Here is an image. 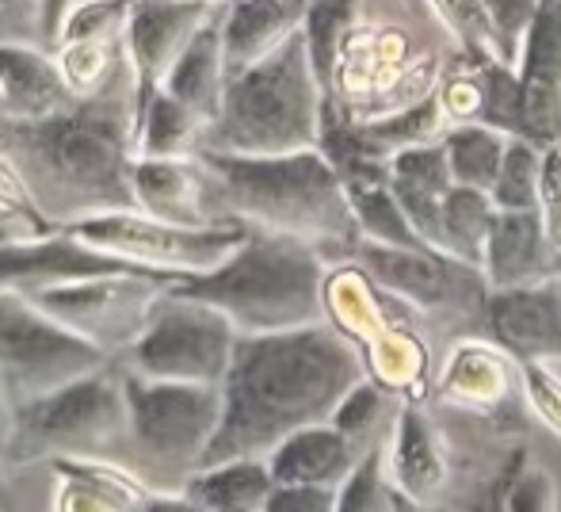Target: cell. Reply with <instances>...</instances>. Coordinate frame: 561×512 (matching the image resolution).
<instances>
[{
    "label": "cell",
    "instance_id": "obj_1",
    "mask_svg": "<svg viewBox=\"0 0 561 512\" xmlns=\"http://www.w3.org/2000/svg\"><path fill=\"white\" fill-rule=\"evenodd\" d=\"M367 375L359 352L329 321L290 333H237L222 379V424L207 459H267L310 424H329Z\"/></svg>",
    "mask_w": 561,
    "mask_h": 512
},
{
    "label": "cell",
    "instance_id": "obj_2",
    "mask_svg": "<svg viewBox=\"0 0 561 512\" xmlns=\"http://www.w3.org/2000/svg\"><path fill=\"white\" fill-rule=\"evenodd\" d=\"M134 115L138 73L130 58L96 96L50 120H0V153L20 169L35 207L58 230L134 207Z\"/></svg>",
    "mask_w": 561,
    "mask_h": 512
},
{
    "label": "cell",
    "instance_id": "obj_3",
    "mask_svg": "<svg viewBox=\"0 0 561 512\" xmlns=\"http://www.w3.org/2000/svg\"><path fill=\"white\" fill-rule=\"evenodd\" d=\"M210 180L215 223H241L252 230L287 234L310 241L321 253L359 246L352 200L321 149L283 157H226L199 153Z\"/></svg>",
    "mask_w": 561,
    "mask_h": 512
},
{
    "label": "cell",
    "instance_id": "obj_4",
    "mask_svg": "<svg viewBox=\"0 0 561 512\" xmlns=\"http://www.w3.org/2000/svg\"><path fill=\"white\" fill-rule=\"evenodd\" d=\"M172 291L222 310L237 333H290L325 321V253L310 241L249 226L222 268L172 283Z\"/></svg>",
    "mask_w": 561,
    "mask_h": 512
},
{
    "label": "cell",
    "instance_id": "obj_5",
    "mask_svg": "<svg viewBox=\"0 0 561 512\" xmlns=\"http://www.w3.org/2000/svg\"><path fill=\"white\" fill-rule=\"evenodd\" d=\"M329 92L313 73L310 50L298 31L290 43L229 77L222 112L203 134L199 153L283 157L321 149Z\"/></svg>",
    "mask_w": 561,
    "mask_h": 512
},
{
    "label": "cell",
    "instance_id": "obj_6",
    "mask_svg": "<svg viewBox=\"0 0 561 512\" xmlns=\"http://www.w3.org/2000/svg\"><path fill=\"white\" fill-rule=\"evenodd\" d=\"M123 390L134 475L157 493H180L215 444L222 424V386L157 383L123 367Z\"/></svg>",
    "mask_w": 561,
    "mask_h": 512
},
{
    "label": "cell",
    "instance_id": "obj_7",
    "mask_svg": "<svg viewBox=\"0 0 561 512\" xmlns=\"http://www.w3.org/2000/svg\"><path fill=\"white\" fill-rule=\"evenodd\" d=\"M38 459H107L123 467L130 463V413H126L123 372H112L107 364L15 409L8 463Z\"/></svg>",
    "mask_w": 561,
    "mask_h": 512
},
{
    "label": "cell",
    "instance_id": "obj_8",
    "mask_svg": "<svg viewBox=\"0 0 561 512\" xmlns=\"http://www.w3.org/2000/svg\"><path fill=\"white\" fill-rule=\"evenodd\" d=\"M107 364L112 356L58 326L35 298L0 291V386L15 409Z\"/></svg>",
    "mask_w": 561,
    "mask_h": 512
},
{
    "label": "cell",
    "instance_id": "obj_9",
    "mask_svg": "<svg viewBox=\"0 0 561 512\" xmlns=\"http://www.w3.org/2000/svg\"><path fill=\"white\" fill-rule=\"evenodd\" d=\"M233 344L237 329L222 310L169 287L153 303L146 333L126 352L123 367L157 383L222 386Z\"/></svg>",
    "mask_w": 561,
    "mask_h": 512
},
{
    "label": "cell",
    "instance_id": "obj_10",
    "mask_svg": "<svg viewBox=\"0 0 561 512\" xmlns=\"http://www.w3.org/2000/svg\"><path fill=\"white\" fill-rule=\"evenodd\" d=\"M73 234L84 246L100 249V253L180 283L222 268L241 249L249 226H172L161 223V218L141 215V211H123V215L89 218V223L73 226Z\"/></svg>",
    "mask_w": 561,
    "mask_h": 512
},
{
    "label": "cell",
    "instance_id": "obj_11",
    "mask_svg": "<svg viewBox=\"0 0 561 512\" xmlns=\"http://www.w3.org/2000/svg\"><path fill=\"white\" fill-rule=\"evenodd\" d=\"M172 287V280L149 272H118L92 275V280L61 283V287L27 295L50 314L58 326L89 341L104 356L130 352L134 341L146 333V321L153 303Z\"/></svg>",
    "mask_w": 561,
    "mask_h": 512
},
{
    "label": "cell",
    "instance_id": "obj_12",
    "mask_svg": "<svg viewBox=\"0 0 561 512\" xmlns=\"http://www.w3.org/2000/svg\"><path fill=\"white\" fill-rule=\"evenodd\" d=\"M352 257L375 287L390 291L421 310H444V306L462 303L466 287H485V275L478 268L458 264L436 249H386L359 241Z\"/></svg>",
    "mask_w": 561,
    "mask_h": 512
},
{
    "label": "cell",
    "instance_id": "obj_13",
    "mask_svg": "<svg viewBox=\"0 0 561 512\" xmlns=\"http://www.w3.org/2000/svg\"><path fill=\"white\" fill-rule=\"evenodd\" d=\"M118 272H146V268L126 264V260L84 246L73 230H54L46 238L0 246V291L38 295V291L61 287V283L92 280V275H118Z\"/></svg>",
    "mask_w": 561,
    "mask_h": 512
},
{
    "label": "cell",
    "instance_id": "obj_14",
    "mask_svg": "<svg viewBox=\"0 0 561 512\" xmlns=\"http://www.w3.org/2000/svg\"><path fill=\"white\" fill-rule=\"evenodd\" d=\"M215 12L218 4L210 0H130L123 43L141 89L164 84L169 69L192 46V38L215 20Z\"/></svg>",
    "mask_w": 561,
    "mask_h": 512
},
{
    "label": "cell",
    "instance_id": "obj_15",
    "mask_svg": "<svg viewBox=\"0 0 561 512\" xmlns=\"http://www.w3.org/2000/svg\"><path fill=\"white\" fill-rule=\"evenodd\" d=\"M524 138L539 149L561 146V0H542L516 61Z\"/></svg>",
    "mask_w": 561,
    "mask_h": 512
},
{
    "label": "cell",
    "instance_id": "obj_16",
    "mask_svg": "<svg viewBox=\"0 0 561 512\" xmlns=\"http://www.w3.org/2000/svg\"><path fill=\"white\" fill-rule=\"evenodd\" d=\"M485 326L524 364H561V295L554 280L516 291H489Z\"/></svg>",
    "mask_w": 561,
    "mask_h": 512
},
{
    "label": "cell",
    "instance_id": "obj_17",
    "mask_svg": "<svg viewBox=\"0 0 561 512\" xmlns=\"http://www.w3.org/2000/svg\"><path fill=\"white\" fill-rule=\"evenodd\" d=\"M73 84L66 81L58 54L43 43L0 46V120H50L77 104Z\"/></svg>",
    "mask_w": 561,
    "mask_h": 512
},
{
    "label": "cell",
    "instance_id": "obj_18",
    "mask_svg": "<svg viewBox=\"0 0 561 512\" xmlns=\"http://www.w3.org/2000/svg\"><path fill=\"white\" fill-rule=\"evenodd\" d=\"M554 246L547 238L542 211H501L485 246V275L489 291H516L554 280Z\"/></svg>",
    "mask_w": 561,
    "mask_h": 512
},
{
    "label": "cell",
    "instance_id": "obj_19",
    "mask_svg": "<svg viewBox=\"0 0 561 512\" xmlns=\"http://www.w3.org/2000/svg\"><path fill=\"white\" fill-rule=\"evenodd\" d=\"M134 207L172 226H222L210 215V180L199 157L180 161H134Z\"/></svg>",
    "mask_w": 561,
    "mask_h": 512
},
{
    "label": "cell",
    "instance_id": "obj_20",
    "mask_svg": "<svg viewBox=\"0 0 561 512\" xmlns=\"http://www.w3.org/2000/svg\"><path fill=\"white\" fill-rule=\"evenodd\" d=\"M310 0H226L218 4L229 77L244 73L302 31Z\"/></svg>",
    "mask_w": 561,
    "mask_h": 512
},
{
    "label": "cell",
    "instance_id": "obj_21",
    "mask_svg": "<svg viewBox=\"0 0 561 512\" xmlns=\"http://www.w3.org/2000/svg\"><path fill=\"white\" fill-rule=\"evenodd\" d=\"M363 459V447L352 444L333 424H310V429L287 436L272 455H267V467H272L275 486H329L340 490L347 482L355 467Z\"/></svg>",
    "mask_w": 561,
    "mask_h": 512
},
{
    "label": "cell",
    "instance_id": "obj_22",
    "mask_svg": "<svg viewBox=\"0 0 561 512\" xmlns=\"http://www.w3.org/2000/svg\"><path fill=\"white\" fill-rule=\"evenodd\" d=\"M390 187L398 195L405 218L413 223V230L421 234V241L439 253V215H444L447 192L455 187L444 141L390 157Z\"/></svg>",
    "mask_w": 561,
    "mask_h": 512
},
{
    "label": "cell",
    "instance_id": "obj_23",
    "mask_svg": "<svg viewBox=\"0 0 561 512\" xmlns=\"http://www.w3.org/2000/svg\"><path fill=\"white\" fill-rule=\"evenodd\" d=\"M386 470L393 490L413 505L428 509L447 486V455L421 409H401L393 421V444H386Z\"/></svg>",
    "mask_w": 561,
    "mask_h": 512
},
{
    "label": "cell",
    "instance_id": "obj_24",
    "mask_svg": "<svg viewBox=\"0 0 561 512\" xmlns=\"http://www.w3.org/2000/svg\"><path fill=\"white\" fill-rule=\"evenodd\" d=\"M54 512H141L149 490L130 467L107 459H61Z\"/></svg>",
    "mask_w": 561,
    "mask_h": 512
},
{
    "label": "cell",
    "instance_id": "obj_25",
    "mask_svg": "<svg viewBox=\"0 0 561 512\" xmlns=\"http://www.w3.org/2000/svg\"><path fill=\"white\" fill-rule=\"evenodd\" d=\"M161 89L169 92V96H176L184 107H192L207 127L218 120L226 89H229V66H226L222 20H218V12H215V20L192 38V46L180 54V61L169 69Z\"/></svg>",
    "mask_w": 561,
    "mask_h": 512
},
{
    "label": "cell",
    "instance_id": "obj_26",
    "mask_svg": "<svg viewBox=\"0 0 561 512\" xmlns=\"http://www.w3.org/2000/svg\"><path fill=\"white\" fill-rule=\"evenodd\" d=\"M207 123L184 107L176 96L157 84H138V115H134V157L141 161H180V157H199Z\"/></svg>",
    "mask_w": 561,
    "mask_h": 512
},
{
    "label": "cell",
    "instance_id": "obj_27",
    "mask_svg": "<svg viewBox=\"0 0 561 512\" xmlns=\"http://www.w3.org/2000/svg\"><path fill=\"white\" fill-rule=\"evenodd\" d=\"M275 490L267 459H226L199 467L184 482V498L207 512H264Z\"/></svg>",
    "mask_w": 561,
    "mask_h": 512
},
{
    "label": "cell",
    "instance_id": "obj_28",
    "mask_svg": "<svg viewBox=\"0 0 561 512\" xmlns=\"http://www.w3.org/2000/svg\"><path fill=\"white\" fill-rule=\"evenodd\" d=\"M496 215L501 211H496L489 192H473V187L455 184L444 200V215H439V253L481 272Z\"/></svg>",
    "mask_w": 561,
    "mask_h": 512
},
{
    "label": "cell",
    "instance_id": "obj_29",
    "mask_svg": "<svg viewBox=\"0 0 561 512\" xmlns=\"http://www.w3.org/2000/svg\"><path fill=\"white\" fill-rule=\"evenodd\" d=\"M508 141H512L508 134L485 127V123H455V127H447L444 149L455 184L493 195L504 153H508Z\"/></svg>",
    "mask_w": 561,
    "mask_h": 512
},
{
    "label": "cell",
    "instance_id": "obj_30",
    "mask_svg": "<svg viewBox=\"0 0 561 512\" xmlns=\"http://www.w3.org/2000/svg\"><path fill=\"white\" fill-rule=\"evenodd\" d=\"M355 12H359V0H310V12H306L302 23V38L306 50H310L313 73H318L321 89L333 92L340 58H344V43L347 31L355 23Z\"/></svg>",
    "mask_w": 561,
    "mask_h": 512
},
{
    "label": "cell",
    "instance_id": "obj_31",
    "mask_svg": "<svg viewBox=\"0 0 561 512\" xmlns=\"http://www.w3.org/2000/svg\"><path fill=\"white\" fill-rule=\"evenodd\" d=\"M542 164L547 149L527 138H512L493 187L496 211H542Z\"/></svg>",
    "mask_w": 561,
    "mask_h": 512
},
{
    "label": "cell",
    "instance_id": "obj_32",
    "mask_svg": "<svg viewBox=\"0 0 561 512\" xmlns=\"http://www.w3.org/2000/svg\"><path fill=\"white\" fill-rule=\"evenodd\" d=\"M398 493H393L390 470H386V440L370 444L363 452L359 467L347 475V482L336 493V512H393Z\"/></svg>",
    "mask_w": 561,
    "mask_h": 512
},
{
    "label": "cell",
    "instance_id": "obj_33",
    "mask_svg": "<svg viewBox=\"0 0 561 512\" xmlns=\"http://www.w3.org/2000/svg\"><path fill=\"white\" fill-rule=\"evenodd\" d=\"M386 417H390V394H386L375 379H363L344 401H340L329 424L340 429L352 444H359L363 452H367L370 444L382 440Z\"/></svg>",
    "mask_w": 561,
    "mask_h": 512
},
{
    "label": "cell",
    "instance_id": "obj_34",
    "mask_svg": "<svg viewBox=\"0 0 561 512\" xmlns=\"http://www.w3.org/2000/svg\"><path fill=\"white\" fill-rule=\"evenodd\" d=\"M0 223H8L20 238H27V241L46 238V234L58 230V226H50L43 218V211L35 207L27 184H23L20 169H15L4 153H0Z\"/></svg>",
    "mask_w": 561,
    "mask_h": 512
},
{
    "label": "cell",
    "instance_id": "obj_35",
    "mask_svg": "<svg viewBox=\"0 0 561 512\" xmlns=\"http://www.w3.org/2000/svg\"><path fill=\"white\" fill-rule=\"evenodd\" d=\"M481 4H485L489 20H493L501 61L516 69L519 50H524V38H527V31H531V20H535V12H539L542 0H481Z\"/></svg>",
    "mask_w": 561,
    "mask_h": 512
},
{
    "label": "cell",
    "instance_id": "obj_36",
    "mask_svg": "<svg viewBox=\"0 0 561 512\" xmlns=\"http://www.w3.org/2000/svg\"><path fill=\"white\" fill-rule=\"evenodd\" d=\"M524 467H527V452H512L508 459L496 467V475L489 478V482L481 486V490L473 493V498L466 501L458 512H508V493H512V486H516V478Z\"/></svg>",
    "mask_w": 561,
    "mask_h": 512
},
{
    "label": "cell",
    "instance_id": "obj_37",
    "mask_svg": "<svg viewBox=\"0 0 561 512\" xmlns=\"http://www.w3.org/2000/svg\"><path fill=\"white\" fill-rule=\"evenodd\" d=\"M4 43H43V0H0V46Z\"/></svg>",
    "mask_w": 561,
    "mask_h": 512
},
{
    "label": "cell",
    "instance_id": "obj_38",
    "mask_svg": "<svg viewBox=\"0 0 561 512\" xmlns=\"http://www.w3.org/2000/svg\"><path fill=\"white\" fill-rule=\"evenodd\" d=\"M336 493L329 486H275L264 512H336Z\"/></svg>",
    "mask_w": 561,
    "mask_h": 512
},
{
    "label": "cell",
    "instance_id": "obj_39",
    "mask_svg": "<svg viewBox=\"0 0 561 512\" xmlns=\"http://www.w3.org/2000/svg\"><path fill=\"white\" fill-rule=\"evenodd\" d=\"M508 512H554V486L547 470L524 467L508 493Z\"/></svg>",
    "mask_w": 561,
    "mask_h": 512
},
{
    "label": "cell",
    "instance_id": "obj_40",
    "mask_svg": "<svg viewBox=\"0 0 561 512\" xmlns=\"http://www.w3.org/2000/svg\"><path fill=\"white\" fill-rule=\"evenodd\" d=\"M542 218H547V238L561 257V146L547 149L542 164Z\"/></svg>",
    "mask_w": 561,
    "mask_h": 512
},
{
    "label": "cell",
    "instance_id": "obj_41",
    "mask_svg": "<svg viewBox=\"0 0 561 512\" xmlns=\"http://www.w3.org/2000/svg\"><path fill=\"white\" fill-rule=\"evenodd\" d=\"M84 0H43V43L54 50V43H58L61 27H66L69 15L81 8Z\"/></svg>",
    "mask_w": 561,
    "mask_h": 512
},
{
    "label": "cell",
    "instance_id": "obj_42",
    "mask_svg": "<svg viewBox=\"0 0 561 512\" xmlns=\"http://www.w3.org/2000/svg\"><path fill=\"white\" fill-rule=\"evenodd\" d=\"M141 512H207L203 505H195L184 493H149V501L141 505Z\"/></svg>",
    "mask_w": 561,
    "mask_h": 512
},
{
    "label": "cell",
    "instance_id": "obj_43",
    "mask_svg": "<svg viewBox=\"0 0 561 512\" xmlns=\"http://www.w3.org/2000/svg\"><path fill=\"white\" fill-rule=\"evenodd\" d=\"M12 421H15V406L8 401L4 386H0V459H8V440H12Z\"/></svg>",
    "mask_w": 561,
    "mask_h": 512
},
{
    "label": "cell",
    "instance_id": "obj_44",
    "mask_svg": "<svg viewBox=\"0 0 561 512\" xmlns=\"http://www.w3.org/2000/svg\"><path fill=\"white\" fill-rule=\"evenodd\" d=\"M8 241H27V238H20V234H15L12 226L0 223V246H8Z\"/></svg>",
    "mask_w": 561,
    "mask_h": 512
},
{
    "label": "cell",
    "instance_id": "obj_45",
    "mask_svg": "<svg viewBox=\"0 0 561 512\" xmlns=\"http://www.w3.org/2000/svg\"><path fill=\"white\" fill-rule=\"evenodd\" d=\"M393 493H398V490H393ZM393 512H424V509H421V505H413V501H405V498L398 493V509H393Z\"/></svg>",
    "mask_w": 561,
    "mask_h": 512
},
{
    "label": "cell",
    "instance_id": "obj_46",
    "mask_svg": "<svg viewBox=\"0 0 561 512\" xmlns=\"http://www.w3.org/2000/svg\"><path fill=\"white\" fill-rule=\"evenodd\" d=\"M401 4H405V8H416V12H421V8H432L428 0H401Z\"/></svg>",
    "mask_w": 561,
    "mask_h": 512
},
{
    "label": "cell",
    "instance_id": "obj_47",
    "mask_svg": "<svg viewBox=\"0 0 561 512\" xmlns=\"http://www.w3.org/2000/svg\"><path fill=\"white\" fill-rule=\"evenodd\" d=\"M554 275H561V257L554 260Z\"/></svg>",
    "mask_w": 561,
    "mask_h": 512
},
{
    "label": "cell",
    "instance_id": "obj_48",
    "mask_svg": "<svg viewBox=\"0 0 561 512\" xmlns=\"http://www.w3.org/2000/svg\"><path fill=\"white\" fill-rule=\"evenodd\" d=\"M554 287H558V295H561V275H554Z\"/></svg>",
    "mask_w": 561,
    "mask_h": 512
},
{
    "label": "cell",
    "instance_id": "obj_49",
    "mask_svg": "<svg viewBox=\"0 0 561 512\" xmlns=\"http://www.w3.org/2000/svg\"><path fill=\"white\" fill-rule=\"evenodd\" d=\"M210 4H226V0H210Z\"/></svg>",
    "mask_w": 561,
    "mask_h": 512
}]
</instances>
